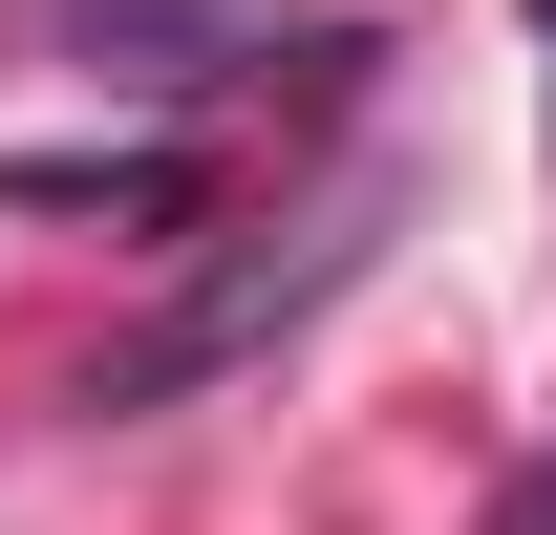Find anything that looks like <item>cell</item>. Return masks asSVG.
<instances>
[{"mask_svg":"<svg viewBox=\"0 0 556 535\" xmlns=\"http://www.w3.org/2000/svg\"><path fill=\"white\" fill-rule=\"evenodd\" d=\"M535 43H556V0H535Z\"/></svg>","mask_w":556,"mask_h":535,"instance_id":"3957f363","label":"cell"},{"mask_svg":"<svg viewBox=\"0 0 556 535\" xmlns=\"http://www.w3.org/2000/svg\"><path fill=\"white\" fill-rule=\"evenodd\" d=\"M0 214H108V236H172V214H193V150H150V129H108V150H0Z\"/></svg>","mask_w":556,"mask_h":535,"instance_id":"7a4b0ae2","label":"cell"},{"mask_svg":"<svg viewBox=\"0 0 556 535\" xmlns=\"http://www.w3.org/2000/svg\"><path fill=\"white\" fill-rule=\"evenodd\" d=\"M22 22H65L86 86H236V43H257L278 0H22Z\"/></svg>","mask_w":556,"mask_h":535,"instance_id":"6da1fadb","label":"cell"}]
</instances>
